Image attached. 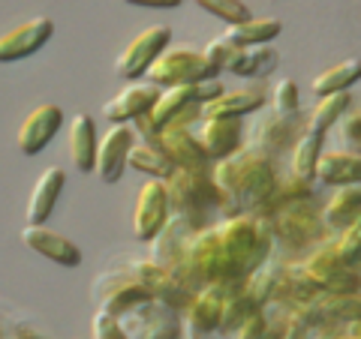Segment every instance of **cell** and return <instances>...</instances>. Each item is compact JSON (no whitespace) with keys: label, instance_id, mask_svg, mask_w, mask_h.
I'll return each instance as SVG.
<instances>
[{"label":"cell","instance_id":"obj_1","mask_svg":"<svg viewBox=\"0 0 361 339\" xmlns=\"http://www.w3.org/2000/svg\"><path fill=\"white\" fill-rule=\"evenodd\" d=\"M271 252L274 243L259 217L253 213L223 217L190 237L172 274L190 291H199L202 286L241 288L247 276L268 262Z\"/></svg>","mask_w":361,"mask_h":339},{"label":"cell","instance_id":"obj_2","mask_svg":"<svg viewBox=\"0 0 361 339\" xmlns=\"http://www.w3.org/2000/svg\"><path fill=\"white\" fill-rule=\"evenodd\" d=\"M211 177L223 196V217L262 213L277 186V162L259 148H241L211 165Z\"/></svg>","mask_w":361,"mask_h":339},{"label":"cell","instance_id":"obj_3","mask_svg":"<svg viewBox=\"0 0 361 339\" xmlns=\"http://www.w3.org/2000/svg\"><path fill=\"white\" fill-rule=\"evenodd\" d=\"M265 222V229L271 234V243H280L292 252H310L316 246H322L329 237H334L329 231V225L322 219V210L313 198L304 201H292L277 210H268L259 217Z\"/></svg>","mask_w":361,"mask_h":339},{"label":"cell","instance_id":"obj_4","mask_svg":"<svg viewBox=\"0 0 361 339\" xmlns=\"http://www.w3.org/2000/svg\"><path fill=\"white\" fill-rule=\"evenodd\" d=\"M169 189V210L178 217H187L199 229L214 222V217H223V196L208 168H175L166 180Z\"/></svg>","mask_w":361,"mask_h":339},{"label":"cell","instance_id":"obj_5","mask_svg":"<svg viewBox=\"0 0 361 339\" xmlns=\"http://www.w3.org/2000/svg\"><path fill=\"white\" fill-rule=\"evenodd\" d=\"M298 264L322 291H331V295L361 291V270L341 255V250L334 246V237H329L322 246L310 250Z\"/></svg>","mask_w":361,"mask_h":339},{"label":"cell","instance_id":"obj_6","mask_svg":"<svg viewBox=\"0 0 361 339\" xmlns=\"http://www.w3.org/2000/svg\"><path fill=\"white\" fill-rule=\"evenodd\" d=\"M220 70L205 54L196 49H166L148 70V82L157 87H178V84H199L205 78H217Z\"/></svg>","mask_w":361,"mask_h":339},{"label":"cell","instance_id":"obj_7","mask_svg":"<svg viewBox=\"0 0 361 339\" xmlns=\"http://www.w3.org/2000/svg\"><path fill=\"white\" fill-rule=\"evenodd\" d=\"M127 339H184V321L180 312L166 307L160 300H142L118 319Z\"/></svg>","mask_w":361,"mask_h":339},{"label":"cell","instance_id":"obj_8","mask_svg":"<svg viewBox=\"0 0 361 339\" xmlns=\"http://www.w3.org/2000/svg\"><path fill=\"white\" fill-rule=\"evenodd\" d=\"M310 129L307 123V111H295V115H280V111H265L256 120L253 129V148L265 151L268 156H280V153H292V148L301 141V135Z\"/></svg>","mask_w":361,"mask_h":339},{"label":"cell","instance_id":"obj_9","mask_svg":"<svg viewBox=\"0 0 361 339\" xmlns=\"http://www.w3.org/2000/svg\"><path fill=\"white\" fill-rule=\"evenodd\" d=\"M169 217H172V210H169L166 180L148 177L139 186V196H135V205H133V234H135V241L151 243L154 237L166 229Z\"/></svg>","mask_w":361,"mask_h":339},{"label":"cell","instance_id":"obj_10","mask_svg":"<svg viewBox=\"0 0 361 339\" xmlns=\"http://www.w3.org/2000/svg\"><path fill=\"white\" fill-rule=\"evenodd\" d=\"M169 42H172V30L166 25H154L148 30H142L139 37H133V42L118 54L115 72L121 78H127V82H139V78L148 75L154 60L169 49Z\"/></svg>","mask_w":361,"mask_h":339},{"label":"cell","instance_id":"obj_11","mask_svg":"<svg viewBox=\"0 0 361 339\" xmlns=\"http://www.w3.org/2000/svg\"><path fill=\"white\" fill-rule=\"evenodd\" d=\"M123 267H127V274L135 282H139V286L148 291L154 300H160V303H166V307H172L175 312L184 309L187 300L193 298V291H190L169 267L157 264L154 258H139V262H130V264H123Z\"/></svg>","mask_w":361,"mask_h":339},{"label":"cell","instance_id":"obj_12","mask_svg":"<svg viewBox=\"0 0 361 339\" xmlns=\"http://www.w3.org/2000/svg\"><path fill=\"white\" fill-rule=\"evenodd\" d=\"M295 312L310 324V331H325V327L361 321V291H349V295L322 291V295H316L310 303L295 307Z\"/></svg>","mask_w":361,"mask_h":339},{"label":"cell","instance_id":"obj_13","mask_svg":"<svg viewBox=\"0 0 361 339\" xmlns=\"http://www.w3.org/2000/svg\"><path fill=\"white\" fill-rule=\"evenodd\" d=\"M135 144V135L130 123H115L99 135L97 144V168L94 174L103 180V184H118L123 177V172L130 168V151Z\"/></svg>","mask_w":361,"mask_h":339},{"label":"cell","instance_id":"obj_14","mask_svg":"<svg viewBox=\"0 0 361 339\" xmlns=\"http://www.w3.org/2000/svg\"><path fill=\"white\" fill-rule=\"evenodd\" d=\"M51 37H54V21L49 15L21 21V25L9 27L6 33H0V63H16V60L30 58Z\"/></svg>","mask_w":361,"mask_h":339},{"label":"cell","instance_id":"obj_15","mask_svg":"<svg viewBox=\"0 0 361 339\" xmlns=\"http://www.w3.org/2000/svg\"><path fill=\"white\" fill-rule=\"evenodd\" d=\"M63 127V108L54 103H42L21 120V127L16 132V144L25 156H37L49 148V141L61 132Z\"/></svg>","mask_w":361,"mask_h":339},{"label":"cell","instance_id":"obj_16","mask_svg":"<svg viewBox=\"0 0 361 339\" xmlns=\"http://www.w3.org/2000/svg\"><path fill=\"white\" fill-rule=\"evenodd\" d=\"M235 288H223V286H202L193 291V298L187 300V307L180 309V321H184V333L193 336H205L214 333L220 327V315H223V300L226 295Z\"/></svg>","mask_w":361,"mask_h":339},{"label":"cell","instance_id":"obj_17","mask_svg":"<svg viewBox=\"0 0 361 339\" xmlns=\"http://www.w3.org/2000/svg\"><path fill=\"white\" fill-rule=\"evenodd\" d=\"M193 132L211 165L244 148V123L238 117H202Z\"/></svg>","mask_w":361,"mask_h":339},{"label":"cell","instance_id":"obj_18","mask_svg":"<svg viewBox=\"0 0 361 339\" xmlns=\"http://www.w3.org/2000/svg\"><path fill=\"white\" fill-rule=\"evenodd\" d=\"M21 243H25L30 252L49 258V262L61 264L66 270H73L85 262V252L78 250V243H73L70 237L61 231L45 229V225H25V229H21Z\"/></svg>","mask_w":361,"mask_h":339},{"label":"cell","instance_id":"obj_19","mask_svg":"<svg viewBox=\"0 0 361 339\" xmlns=\"http://www.w3.org/2000/svg\"><path fill=\"white\" fill-rule=\"evenodd\" d=\"M160 94H163V87H157L154 82H148V78H139V82H130L127 87L118 90V94L109 99L103 105V115L111 123H130L135 117L151 115Z\"/></svg>","mask_w":361,"mask_h":339},{"label":"cell","instance_id":"obj_20","mask_svg":"<svg viewBox=\"0 0 361 339\" xmlns=\"http://www.w3.org/2000/svg\"><path fill=\"white\" fill-rule=\"evenodd\" d=\"M271 90L265 84H247V87H235V90H223L217 99L202 105L205 117H247L253 111H262L268 105Z\"/></svg>","mask_w":361,"mask_h":339},{"label":"cell","instance_id":"obj_21","mask_svg":"<svg viewBox=\"0 0 361 339\" xmlns=\"http://www.w3.org/2000/svg\"><path fill=\"white\" fill-rule=\"evenodd\" d=\"M196 231H199L196 222H190L187 217H178V213H172L169 222H166V229L151 241V258L157 264L175 270V264L180 262V255H184V250H187L190 237H193Z\"/></svg>","mask_w":361,"mask_h":339},{"label":"cell","instance_id":"obj_22","mask_svg":"<svg viewBox=\"0 0 361 339\" xmlns=\"http://www.w3.org/2000/svg\"><path fill=\"white\" fill-rule=\"evenodd\" d=\"M66 186V172L58 165H49L45 172L37 177V184L30 189L27 198V225H45V219L58 207V198Z\"/></svg>","mask_w":361,"mask_h":339},{"label":"cell","instance_id":"obj_23","mask_svg":"<svg viewBox=\"0 0 361 339\" xmlns=\"http://www.w3.org/2000/svg\"><path fill=\"white\" fill-rule=\"evenodd\" d=\"M160 148L172 160L175 168H208L211 160L202 151L193 129L187 127H163L160 129Z\"/></svg>","mask_w":361,"mask_h":339},{"label":"cell","instance_id":"obj_24","mask_svg":"<svg viewBox=\"0 0 361 339\" xmlns=\"http://www.w3.org/2000/svg\"><path fill=\"white\" fill-rule=\"evenodd\" d=\"M316 180L325 186H346V184H361V153L353 151H322L319 162H316Z\"/></svg>","mask_w":361,"mask_h":339},{"label":"cell","instance_id":"obj_25","mask_svg":"<svg viewBox=\"0 0 361 339\" xmlns=\"http://www.w3.org/2000/svg\"><path fill=\"white\" fill-rule=\"evenodd\" d=\"M97 144H99V135L94 127V117L78 111L70 120V160L82 174L97 168Z\"/></svg>","mask_w":361,"mask_h":339},{"label":"cell","instance_id":"obj_26","mask_svg":"<svg viewBox=\"0 0 361 339\" xmlns=\"http://www.w3.org/2000/svg\"><path fill=\"white\" fill-rule=\"evenodd\" d=\"M361 213V184H346V186H337L329 201L322 207V219L329 225V231L337 234L343 231L349 222Z\"/></svg>","mask_w":361,"mask_h":339},{"label":"cell","instance_id":"obj_27","mask_svg":"<svg viewBox=\"0 0 361 339\" xmlns=\"http://www.w3.org/2000/svg\"><path fill=\"white\" fill-rule=\"evenodd\" d=\"M277 63H280L277 49H271V45H247V49H238L226 72L238 78H265L277 70Z\"/></svg>","mask_w":361,"mask_h":339},{"label":"cell","instance_id":"obj_28","mask_svg":"<svg viewBox=\"0 0 361 339\" xmlns=\"http://www.w3.org/2000/svg\"><path fill=\"white\" fill-rule=\"evenodd\" d=\"M202 103L199 96V84H178V87H163L160 99H157V105L151 111V120L157 123V129H163L169 120H175L180 111H187L190 105ZM205 105V103H202Z\"/></svg>","mask_w":361,"mask_h":339},{"label":"cell","instance_id":"obj_29","mask_svg":"<svg viewBox=\"0 0 361 339\" xmlns=\"http://www.w3.org/2000/svg\"><path fill=\"white\" fill-rule=\"evenodd\" d=\"M361 82V58H349V60H341L322 70L319 75L313 78V94L316 99L319 96H329V94H343L353 84Z\"/></svg>","mask_w":361,"mask_h":339},{"label":"cell","instance_id":"obj_30","mask_svg":"<svg viewBox=\"0 0 361 339\" xmlns=\"http://www.w3.org/2000/svg\"><path fill=\"white\" fill-rule=\"evenodd\" d=\"M280 30H283V21L280 18H247L241 21V25H232L226 27L223 37L232 39L235 45H241V49H247V45H271V39L280 37Z\"/></svg>","mask_w":361,"mask_h":339},{"label":"cell","instance_id":"obj_31","mask_svg":"<svg viewBox=\"0 0 361 339\" xmlns=\"http://www.w3.org/2000/svg\"><path fill=\"white\" fill-rule=\"evenodd\" d=\"M256 312H262V307L247 295V288H235L226 295L223 300V315H220V327H217V333H226V336H232L235 331H238L241 324H247L253 319Z\"/></svg>","mask_w":361,"mask_h":339},{"label":"cell","instance_id":"obj_32","mask_svg":"<svg viewBox=\"0 0 361 339\" xmlns=\"http://www.w3.org/2000/svg\"><path fill=\"white\" fill-rule=\"evenodd\" d=\"M130 168L133 172H142L154 180H169L175 172L172 160L163 153L160 144H148V141H135L130 151Z\"/></svg>","mask_w":361,"mask_h":339},{"label":"cell","instance_id":"obj_33","mask_svg":"<svg viewBox=\"0 0 361 339\" xmlns=\"http://www.w3.org/2000/svg\"><path fill=\"white\" fill-rule=\"evenodd\" d=\"M322 139H325V132L319 129H307L301 135V141L289 153L292 174H298L304 180H316V162H319V153H322Z\"/></svg>","mask_w":361,"mask_h":339},{"label":"cell","instance_id":"obj_34","mask_svg":"<svg viewBox=\"0 0 361 339\" xmlns=\"http://www.w3.org/2000/svg\"><path fill=\"white\" fill-rule=\"evenodd\" d=\"M353 108V94L343 90V94H329V96H319L316 105L307 111V123L310 129H319V132H329L331 127H337L346 111Z\"/></svg>","mask_w":361,"mask_h":339},{"label":"cell","instance_id":"obj_35","mask_svg":"<svg viewBox=\"0 0 361 339\" xmlns=\"http://www.w3.org/2000/svg\"><path fill=\"white\" fill-rule=\"evenodd\" d=\"M304 198H313V180H304L298 174H280L277 177V186H274V196H271V201L265 205L262 213L268 210H277L283 205H292V201H304ZM262 213H256V217H262Z\"/></svg>","mask_w":361,"mask_h":339},{"label":"cell","instance_id":"obj_36","mask_svg":"<svg viewBox=\"0 0 361 339\" xmlns=\"http://www.w3.org/2000/svg\"><path fill=\"white\" fill-rule=\"evenodd\" d=\"M193 4L199 9H205L208 15L226 21L229 27L232 25H241V21H247V18H253L250 6H247L244 0H193Z\"/></svg>","mask_w":361,"mask_h":339},{"label":"cell","instance_id":"obj_37","mask_svg":"<svg viewBox=\"0 0 361 339\" xmlns=\"http://www.w3.org/2000/svg\"><path fill=\"white\" fill-rule=\"evenodd\" d=\"M271 108L280 111V115H295L301 111V90L295 84V78H280V82L271 87Z\"/></svg>","mask_w":361,"mask_h":339},{"label":"cell","instance_id":"obj_38","mask_svg":"<svg viewBox=\"0 0 361 339\" xmlns=\"http://www.w3.org/2000/svg\"><path fill=\"white\" fill-rule=\"evenodd\" d=\"M337 141H341V151H353L361 153V108L358 111H346V115L337 120Z\"/></svg>","mask_w":361,"mask_h":339},{"label":"cell","instance_id":"obj_39","mask_svg":"<svg viewBox=\"0 0 361 339\" xmlns=\"http://www.w3.org/2000/svg\"><path fill=\"white\" fill-rule=\"evenodd\" d=\"M334 246L341 250V255L346 258V262H353V264L361 262V213L346 225L343 231L334 234Z\"/></svg>","mask_w":361,"mask_h":339},{"label":"cell","instance_id":"obj_40","mask_svg":"<svg viewBox=\"0 0 361 339\" xmlns=\"http://www.w3.org/2000/svg\"><path fill=\"white\" fill-rule=\"evenodd\" d=\"M238 49H241V45H235L232 39L217 37V39H211V42L205 45V51H202V54H205V58H208L214 66H217L220 72H226V70H229V63L235 60V54H238Z\"/></svg>","mask_w":361,"mask_h":339},{"label":"cell","instance_id":"obj_41","mask_svg":"<svg viewBox=\"0 0 361 339\" xmlns=\"http://www.w3.org/2000/svg\"><path fill=\"white\" fill-rule=\"evenodd\" d=\"M94 339H127V336H123L115 315L97 309V315H94Z\"/></svg>","mask_w":361,"mask_h":339},{"label":"cell","instance_id":"obj_42","mask_svg":"<svg viewBox=\"0 0 361 339\" xmlns=\"http://www.w3.org/2000/svg\"><path fill=\"white\" fill-rule=\"evenodd\" d=\"M262 331H265V321H262V312H256L250 321L241 324L238 331L232 333V339H262Z\"/></svg>","mask_w":361,"mask_h":339},{"label":"cell","instance_id":"obj_43","mask_svg":"<svg viewBox=\"0 0 361 339\" xmlns=\"http://www.w3.org/2000/svg\"><path fill=\"white\" fill-rule=\"evenodd\" d=\"M310 333H313L310 324L295 312V315H292V321H289V327H286V336L283 339H310Z\"/></svg>","mask_w":361,"mask_h":339},{"label":"cell","instance_id":"obj_44","mask_svg":"<svg viewBox=\"0 0 361 339\" xmlns=\"http://www.w3.org/2000/svg\"><path fill=\"white\" fill-rule=\"evenodd\" d=\"M223 82L220 78H205V82H199V96H202V103H211V99H217L223 94Z\"/></svg>","mask_w":361,"mask_h":339},{"label":"cell","instance_id":"obj_45","mask_svg":"<svg viewBox=\"0 0 361 339\" xmlns=\"http://www.w3.org/2000/svg\"><path fill=\"white\" fill-rule=\"evenodd\" d=\"M130 6H145V9H175L180 6V0H123Z\"/></svg>","mask_w":361,"mask_h":339},{"label":"cell","instance_id":"obj_46","mask_svg":"<svg viewBox=\"0 0 361 339\" xmlns=\"http://www.w3.org/2000/svg\"><path fill=\"white\" fill-rule=\"evenodd\" d=\"M13 339H42L33 327H27V324H16L13 327Z\"/></svg>","mask_w":361,"mask_h":339},{"label":"cell","instance_id":"obj_47","mask_svg":"<svg viewBox=\"0 0 361 339\" xmlns=\"http://www.w3.org/2000/svg\"><path fill=\"white\" fill-rule=\"evenodd\" d=\"M343 336H346V339H361V321L343 324Z\"/></svg>","mask_w":361,"mask_h":339},{"label":"cell","instance_id":"obj_48","mask_svg":"<svg viewBox=\"0 0 361 339\" xmlns=\"http://www.w3.org/2000/svg\"><path fill=\"white\" fill-rule=\"evenodd\" d=\"M184 339H202V336H193V333H184Z\"/></svg>","mask_w":361,"mask_h":339}]
</instances>
